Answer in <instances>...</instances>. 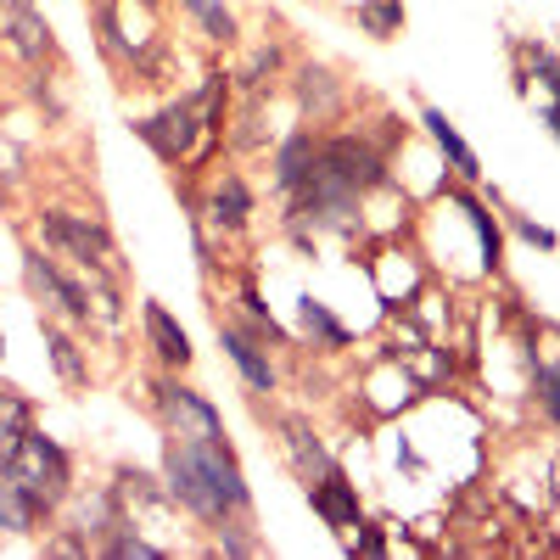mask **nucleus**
<instances>
[{
    "mask_svg": "<svg viewBox=\"0 0 560 560\" xmlns=\"http://www.w3.org/2000/svg\"><path fill=\"white\" fill-rule=\"evenodd\" d=\"M527 79H538L549 90V102H555L560 96V57H549V51H538V45H533V51H527Z\"/></svg>",
    "mask_w": 560,
    "mask_h": 560,
    "instance_id": "obj_26",
    "label": "nucleus"
},
{
    "mask_svg": "<svg viewBox=\"0 0 560 560\" xmlns=\"http://www.w3.org/2000/svg\"><path fill=\"white\" fill-rule=\"evenodd\" d=\"M39 236L51 242L57 253H68L79 269H102V275H118L124 280V258H118V242L102 219L90 213H68V208H39Z\"/></svg>",
    "mask_w": 560,
    "mask_h": 560,
    "instance_id": "obj_4",
    "label": "nucleus"
},
{
    "mask_svg": "<svg viewBox=\"0 0 560 560\" xmlns=\"http://www.w3.org/2000/svg\"><path fill=\"white\" fill-rule=\"evenodd\" d=\"M219 348H224V359L236 364V376L247 382V393H275L280 387V370H275V359H269V342H258L247 325H236V319H224L219 314Z\"/></svg>",
    "mask_w": 560,
    "mask_h": 560,
    "instance_id": "obj_8",
    "label": "nucleus"
},
{
    "mask_svg": "<svg viewBox=\"0 0 560 560\" xmlns=\"http://www.w3.org/2000/svg\"><path fill=\"white\" fill-rule=\"evenodd\" d=\"M253 185L236 174V168H224L219 179H213V191H208V224L219 230V236H242V230L253 224Z\"/></svg>",
    "mask_w": 560,
    "mask_h": 560,
    "instance_id": "obj_13",
    "label": "nucleus"
},
{
    "mask_svg": "<svg viewBox=\"0 0 560 560\" xmlns=\"http://www.w3.org/2000/svg\"><path fill=\"white\" fill-rule=\"evenodd\" d=\"M348 549H353V555H387L393 544H387V527H376V522H359Z\"/></svg>",
    "mask_w": 560,
    "mask_h": 560,
    "instance_id": "obj_27",
    "label": "nucleus"
},
{
    "mask_svg": "<svg viewBox=\"0 0 560 560\" xmlns=\"http://www.w3.org/2000/svg\"><path fill=\"white\" fill-rule=\"evenodd\" d=\"M39 331H45V353H51V364H57V382L84 387V382H90V359L79 353V342L62 331L57 319H39Z\"/></svg>",
    "mask_w": 560,
    "mask_h": 560,
    "instance_id": "obj_19",
    "label": "nucleus"
},
{
    "mask_svg": "<svg viewBox=\"0 0 560 560\" xmlns=\"http://www.w3.org/2000/svg\"><path fill=\"white\" fill-rule=\"evenodd\" d=\"M140 331H147V348H152V359H158L163 370H191L197 348H191L185 325H179L163 303H140Z\"/></svg>",
    "mask_w": 560,
    "mask_h": 560,
    "instance_id": "obj_12",
    "label": "nucleus"
},
{
    "mask_svg": "<svg viewBox=\"0 0 560 560\" xmlns=\"http://www.w3.org/2000/svg\"><path fill=\"white\" fill-rule=\"evenodd\" d=\"M538 118H544V129L555 135V147H560V96H555V102H544V113H538Z\"/></svg>",
    "mask_w": 560,
    "mask_h": 560,
    "instance_id": "obj_28",
    "label": "nucleus"
},
{
    "mask_svg": "<svg viewBox=\"0 0 560 560\" xmlns=\"http://www.w3.org/2000/svg\"><path fill=\"white\" fill-rule=\"evenodd\" d=\"M0 359H7V337H0Z\"/></svg>",
    "mask_w": 560,
    "mask_h": 560,
    "instance_id": "obj_29",
    "label": "nucleus"
},
{
    "mask_svg": "<svg viewBox=\"0 0 560 560\" xmlns=\"http://www.w3.org/2000/svg\"><path fill=\"white\" fill-rule=\"evenodd\" d=\"M308 504H314V516L331 527V533H353L364 522V504H359V482L342 477V465H331L325 477L308 482Z\"/></svg>",
    "mask_w": 560,
    "mask_h": 560,
    "instance_id": "obj_9",
    "label": "nucleus"
},
{
    "mask_svg": "<svg viewBox=\"0 0 560 560\" xmlns=\"http://www.w3.org/2000/svg\"><path fill=\"white\" fill-rule=\"evenodd\" d=\"M292 90H298V113L314 118V124H331V118H342V107H348V84L325 68V62H303V68L292 73Z\"/></svg>",
    "mask_w": 560,
    "mask_h": 560,
    "instance_id": "obj_10",
    "label": "nucleus"
},
{
    "mask_svg": "<svg viewBox=\"0 0 560 560\" xmlns=\"http://www.w3.org/2000/svg\"><path fill=\"white\" fill-rule=\"evenodd\" d=\"M23 280H28V292L51 308V314H62L68 325H96V308H90V287L84 280H73L68 269H57V258H45L39 247H28L23 253Z\"/></svg>",
    "mask_w": 560,
    "mask_h": 560,
    "instance_id": "obj_6",
    "label": "nucleus"
},
{
    "mask_svg": "<svg viewBox=\"0 0 560 560\" xmlns=\"http://www.w3.org/2000/svg\"><path fill=\"white\" fill-rule=\"evenodd\" d=\"M96 549H107V555H124V560H163V549L158 544H147V538H140V533H129V522L124 527H113Z\"/></svg>",
    "mask_w": 560,
    "mask_h": 560,
    "instance_id": "obj_24",
    "label": "nucleus"
},
{
    "mask_svg": "<svg viewBox=\"0 0 560 560\" xmlns=\"http://www.w3.org/2000/svg\"><path fill=\"white\" fill-rule=\"evenodd\" d=\"M39 516H45V510H39L12 477H0V538H28V533H39Z\"/></svg>",
    "mask_w": 560,
    "mask_h": 560,
    "instance_id": "obj_20",
    "label": "nucleus"
},
{
    "mask_svg": "<svg viewBox=\"0 0 560 560\" xmlns=\"http://www.w3.org/2000/svg\"><path fill=\"white\" fill-rule=\"evenodd\" d=\"M163 488L168 499L197 516L202 527H224V522H253V482L242 471V459L230 443H185L168 438L163 448Z\"/></svg>",
    "mask_w": 560,
    "mask_h": 560,
    "instance_id": "obj_1",
    "label": "nucleus"
},
{
    "mask_svg": "<svg viewBox=\"0 0 560 560\" xmlns=\"http://www.w3.org/2000/svg\"><path fill=\"white\" fill-rule=\"evenodd\" d=\"M504 219H510V230H516L527 247H538V253H560V236H555L549 224H538V219H527V213H504Z\"/></svg>",
    "mask_w": 560,
    "mask_h": 560,
    "instance_id": "obj_25",
    "label": "nucleus"
},
{
    "mask_svg": "<svg viewBox=\"0 0 560 560\" xmlns=\"http://www.w3.org/2000/svg\"><path fill=\"white\" fill-rule=\"evenodd\" d=\"M102 7H107V0H102Z\"/></svg>",
    "mask_w": 560,
    "mask_h": 560,
    "instance_id": "obj_31",
    "label": "nucleus"
},
{
    "mask_svg": "<svg viewBox=\"0 0 560 560\" xmlns=\"http://www.w3.org/2000/svg\"><path fill=\"white\" fill-rule=\"evenodd\" d=\"M319 168H331L337 179H348L359 197H370V191H387V185H393V158H387V140H370L364 129L319 135Z\"/></svg>",
    "mask_w": 560,
    "mask_h": 560,
    "instance_id": "obj_5",
    "label": "nucleus"
},
{
    "mask_svg": "<svg viewBox=\"0 0 560 560\" xmlns=\"http://www.w3.org/2000/svg\"><path fill=\"white\" fill-rule=\"evenodd\" d=\"M298 331L303 342H314L319 353H342L353 342V331L331 314V303H319V298H298Z\"/></svg>",
    "mask_w": 560,
    "mask_h": 560,
    "instance_id": "obj_18",
    "label": "nucleus"
},
{
    "mask_svg": "<svg viewBox=\"0 0 560 560\" xmlns=\"http://www.w3.org/2000/svg\"><path fill=\"white\" fill-rule=\"evenodd\" d=\"M179 7L191 12V23H197V34H202V39H213V45L242 39V23H236V12H230L224 0H179Z\"/></svg>",
    "mask_w": 560,
    "mask_h": 560,
    "instance_id": "obj_21",
    "label": "nucleus"
},
{
    "mask_svg": "<svg viewBox=\"0 0 560 560\" xmlns=\"http://www.w3.org/2000/svg\"><path fill=\"white\" fill-rule=\"evenodd\" d=\"M152 409H158L168 438H185V443H230L219 404L202 398L197 387H185L179 370H163V376L152 382Z\"/></svg>",
    "mask_w": 560,
    "mask_h": 560,
    "instance_id": "obj_3",
    "label": "nucleus"
},
{
    "mask_svg": "<svg viewBox=\"0 0 560 560\" xmlns=\"http://www.w3.org/2000/svg\"><path fill=\"white\" fill-rule=\"evenodd\" d=\"M319 7H337V0H319Z\"/></svg>",
    "mask_w": 560,
    "mask_h": 560,
    "instance_id": "obj_30",
    "label": "nucleus"
},
{
    "mask_svg": "<svg viewBox=\"0 0 560 560\" xmlns=\"http://www.w3.org/2000/svg\"><path fill=\"white\" fill-rule=\"evenodd\" d=\"M0 477H12V482L45 510V516H51V510H62L68 493H73V454H68L57 438H45L39 427H28V432L18 438L12 459L0 465Z\"/></svg>",
    "mask_w": 560,
    "mask_h": 560,
    "instance_id": "obj_2",
    "label": "nucleus"
},
{
    "mask_svg": "<svg viewBox=\"0 0 560 560\" xmlns=\"http://www.w3.org/2000/svg\"><path fill=\"white\" fill-rule=\"evenodd\" d=\"M443 197H448V202L465 213V224L477 230V253H482V269H499V258H504V230H499V219L488 213V202H477V197H471V185H465V179H454Z\"/></svg>",
    "mask_w": 560,
    "mask_h": 560,
    "instance_id": "obj_17",
    "label": "nucleus"
},
{
    "mask_svg": "<svg viewBox=\"0 0 560 560\" xmlns=\"http://www.w3.org/2000/svg\"><path fill=\"white\" fill-rule=\"evenodd\" d=\"M280 443H287V459H292V471H298V482H303V488L337 465V459H331V448L319 443V432L308 427V420H298V415L280 420Z\"/></svg>",
    "mask_w": 560,
    "mask_h": 560,
    "instance_id": "obj_16",
    "label": "nucleus"
},
{
    "mask_svg": "<svg viewBox=\"0 0 560 560\" xmlns=\"http://www.w3.org/2000/svg\"><path fill=\"white\" fill-rule=\"evenodd\" d=\"M420 129L432 135V147H438V158L454 168V179H465V185H482V163H477V152L465 147V135L448 124V113H443V107H420Z\"/></svg>",
    "mask_w": 560,
    "mask_h": 560,
    "instance_id": "obj_15",
    "label": "nucleus"
},
{
    "mask_svg": "<svg viewBox=\"0 0 560 560\" xmlns=\"http://www.w3.org/2000/svg\"><path fill=\"white\" fill-rule=\"evenodd\" d=\"M0 45L23 62H51L57 57V34L34 7H7L0 12Z\"/></svg>",
    "mask_w": 560,
    "mask_h": 560,
    "instance_id": "obj_11",
    "label": "nucleus"
},
{
    "mask_svg": "<svg viewBox=\"0 0 560 560\" xmlns=\"http://www.w3.org/2000/svg\"><path fill=\"white\" fill-rule=\"evenodd\" d=\"M353 23H359L370 39H398L404 23H409V12H404V0H359Z\"/></svg>",
    "mask_w": 560,
    "mask_h": 560,
    "instance_id": "obj_22",
    "label": "nucleus"
},
{
    "mask_svg": "<svg viewBox=\"0 0 560 560\" xmlns=\"http://www.w3.org/2000/svg\"><path fill=\"white\" fill-rule=\"evenodd\" d=\"M135 135L158 152V163H185V158L197 152V140H202L208 129H202L197 102H191V96H179V102L158 107L152 118H135Z\"/></svg>",
    "mask_w": 560,
    "mask_h": 560,
    "instance_id": "obj_7",
    "label": "nucleus"
},
{
    "mask_svg": "<svg viewBox=\"0 0 560 560\" xmlns=\"http://www.w3.org/2000/svg\"><path fill=\"white\" fill-rule=\"evenodd\" d=\"M533 398H538V415L560 432V364L549 359H533Z\"/></svg>",
    "mask_w": 560,
    "mask_h": 560,
    "instance_id": "obj_23",
    "label": "nucleus"
},
{
    "mask_svg": "<svg viewBox=\"0 0 560 560\" xmlns=\"http://www.w3.org/2000/svg\"><path fill=\"white\" fill-rule=\"evenodd\" d=\"M314 163H319V135H314V129H292V135H280V147H275V158H269V179H275V191H280V197H292L298 185L314 174Z\"/></svg>",
    "mask_w": 560,
    "mask_h": 560,
    "instance_id": "obj_14",
    "label": "nucleus"
}]
</instances>
